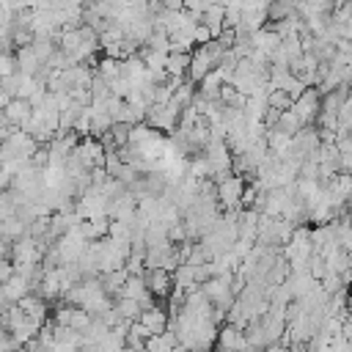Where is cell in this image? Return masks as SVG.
<instances>
[{"mask_svg": "<svg viewBox=\"0 0 352 352\" xmlns=\"http://www.w3.org/2000/svg\"><path fill=\"white\" fill-rule=\"evenodd\" d=\"M245 176L228 173L217 182V206L220 209H242V192H245Z\"/></svg>", "mask_w": 352, "mask_h": 352, "instance_id": "1", "label": "cell"}, {"mask_svg": "<svg viewBox=\"0 0 352 352\" xmlns=\"http://www.w3.org/2000/svg\"><path fill=\"white\" fill-rule=\"evenodd\" d=\"M292 110L297 113V118L302 124H314L319 118V110H322V94L316 85H308L294 102H292Z\"/></svg>", "mask_w": 352, "mask_h": 352, "instance_id": "2", "label": "cell"}, {"mask_svg": "<svg viewBox=\"0 0 352 352\" xmlns=\"http://www.w3.org/2000/svg\"><path fill=\"white\" fill-rule=\"evenodd\" d=\"M143 280L148 286V292L157 300H168V294L173 292V270L165 267H146L143 270Z\"/></svg>", "mask_w": 352, "mask_h": 352, "instance_id": "3", "label": "cell"}, {"mask_svg": "<svg viewBox=\"0 0 352 352\" xmlns=\"http://www.w3.org/2000/svg\"><path fill=\"white\" fill-rule=\"evenodd\" d=\"M44 250L38 248L36 236L25 234L19 239H14V248H11V261H41Z\"/></svg>", "mask_w": 352, "mask_h": 352, "instance_id": "4", "label": "cell"}, {"mask_svg": "<svg viewBox=\"0 0 352 352\" xmlns=\"http://www.w3.org/2000/svg\"><path fill=\"white\" fill-rule=\"evenodd\" d=\"M214 346H220V349H245V346H248V336H245L242 327L226 322V324L217 330V341H214Z\"/></svg>", "mask_w": 352, "mask_h": 352, "instance_id": "5", "label": "cell"}, {"mask_svg": "<svg viewBox=\"0 0 352 352\" xmlns=\"http://www.w3.org/2000/svg\"><path fill=\"white\" fill-rule=\"evenodd\" d=\"M33 322H38V324H44L47 319H50V308H47V300L41 297V294H36V292H28L19 302H16Z\"/></svg>", "mask_w": 352, "mask_h": 352, "instance_id": "6", "label": "cell"}, {"mask_svg": "<svg viewBox=\"0 0 352 352\" xmlns=\"http://www.w3.org/2000/svg\"><path fill=\"white\" fill-rule=\"evenodd\" d=\"M6 116H8L11 124L25 126V124L30 121V116H33V104H30V99H25V96H11L8 104H6Z\"/></svg>", "mask_w": 352, "mask_h": 352, "instance_id": "7", "label": "cell"}, {"mask_svg": "<svg viewBox=\"0 0 352 352\" xmlns=\"http://www.w3.org/2000/svg\"><path fill=\"white\" fill-rule=\"evenodd\" d=\"M316 283H319V280L311 275V270H292V272H289V278H286V286L292 289L294 300H297V297H302V294H308Z\"/></svg>", "mask_w": 352, "mask_h": 352, "instance_id": "8", "label": "cell"}, {"mask_svg": "<svg viewBox=\"0 0 352 352\" xmlns=\"http://www.w3.org/2000/svg\"><path fill=\"white\" fill-rule=\"evenodd\" d=\"M151 333H162V330H168V324H170V316H168V311H162V308H157V305H151V308H143L140 311V316H138Z\"/></svg>", "mask_w": 352, "mask_h": 352, "instance_id": "9", "label": "cell"}, {"mask_svg": "<svg viewBox=\"0 0 352 352\" xmlns=\"http://www.w3.org/2000/svg\"><path fill=\"white\" fill-rule=\"evenodd\" d=\"M250 38H253V47H256V50L267 52V58H270V52H275V50L280 47V36H278V33H275L270 25L258 28V30H256Z\"/></svg>", "mask_w": 352, "mask_h": 352, "instance_id": "10", "label": "cell"}, {"mask_svg": "<svg viewBox=\"0 0 352 352\" xmlns=\"http://www.w3.org/2000/svg\"><path fill=\"white\" fill-rule=\"evenodd\" d=\"M16 63H19V72H22V74H36V72L44 66V60L33 52V47H30V44L16 47Z\"/></svg>", "mask_w": 352, "mask_h": 352, "instance_id": "11", "label": "cell"}, {"mask_svg": "<svg viewBox=\"0 0 352 352\" xmlns=\"http://www.w3.org/2000/svg\"><path fill=\"white\" fill-rule=\"evenodd\" d=\"M220 85H223V74H220V69L214 66L204 80H198V94H201L204 99H220Z\"/></svg>", "mask_w": 352, "mask_h": 352, "instance_id": "12", "label": "cell"}, {"mask_svg": "<svg viewBox=\"0 0 352 352\" xmlns=\"http://www.w3.org/2000/svg\"><path fill=\"white\" fill-rule=\"evenodd\" d=\"M138 52L143 55L148 72H165V66H168V55H170V52H165V50H154V47H146V44H140Z\"/></svg>", "mask_w": 352, "mask_h": 352, "instance_id": "13", "label": "cell"}, {"mask_svg": "<svg viewBox=\"0 0 352 352\" xmlns=\"http://www.w3.org/2000/svg\"><path fill=\"white\" fill-rule=\"evenodd\" d=\"M223 19H226V6H220V3H212V6L201 14V22L209 25V30L214 33V38L223 33Z\"/></svg>", "mask_w": 352, "mask_h": 352, "instance_id": "14", "label": "cell"}, {"mask_svg": "<svg viewBox=\"0 0 352 352\" xmlns=\"http://www.w3.org/2000/svg\"><path fill=\"white\" fill-rule=\"evenodd\" d=\"M190 58H192V52H170L168 55V66H165V72L170 74V77H187V69H190Z\"/></svg>", "mask_w": 352, "mask_h": 352, "instance_id": "15", "label": "cell"}, {"mask_svg": "<svg viewBox=\"0 0 352 352\" xmlns=\"http://www.w3.org/2000/svg\"><path fill=\"white\" fill-rule=\"evenodd\" d=\"M3 289H6V294H8V297H11L14 302H19V300H22V297H25V294L30 292V280H28L25 275L14 272V275H11V278H8L6 283H3Z\"/></svg>", "mask_w": 352, "mask_h": 352, "instance_id": "16", "label": "cell"}, {"mask_svg": "<svg viewBox=\"0 0 352 352\" xmlns=\"http://www.w3.org/2000/svg\"><path fill=\"white\" fill-rule=\"evenodd\" d=\"M0 234H6V236H11V239H19V236L28 234V220H22V217L14 212V214H8V217L0 220Z\"/></svg>", "mask_w": 352, "mask_h": 352, "instance_id": "17", "label": "cell"}, {"mask_svg": "<svg viewBox=\"0 0 352 352\" xmlns=\"http://www.w3.org/2000/svg\"><path fill=\"white\" fill-rule=\"evenodd\" d=\"M275 126H278V129H283L286 135H297L305 124L297 118V113H294L292 107H286V110H280V118H278V124H275Z\"/></svg>", "mask_w": 352, "mask_h": 352, "instance_id": "18", "label": "cell"}, {"mask_svg": "<svg viewBox=\"0 0 352 352\" xmlns=\"http://www.w3.org/2000/svg\"><path fill=\"white\" fill-rule=\"evenodd\" d=\"M96 74H102L104 80H116L121 74V60L118 58H110V55H102L96 60Z\"/></svg>", "mask_w": 352, "mask_h": 352, "instance_id": "19", "label": "cell"}, {"mask_svg": "<svg viewBox=\"0 0 352 352\" xmlns=\"http://www.w3.org/2000/svg\"><path fill=\"white\" fill-rule=\"evenodd\" d=\"M91 96H94V102H107V96H110V80H104L102 74H96L94 72V77H91Z\"/></svg>", "mask_w": 352, "mask_h": 352, "instance_id": "20", "label": "cell"}, {"mask_svg": "<svg viewBox=\"0 0 352 352\" xmlns=\"http://www.w3.org/2000/svg\"><path fill=\"white\" fill-rule=\"evenodd\" d=\"M129 132H132L129 121H113V126H110V135H113L116 146H126L129 143Z\"/></svg>", "mask_w": 352, "mask_h": 352, "instance_id": "21", "label": "cell"}, {"mask_svg": "<svg viewBox=\"0 0 352 352\" xmlns=\"http://www.w3.org/2000/svg\"><path fill=\"white\" fill-rule=\"evenodd\" d=\"M267 102L272 104V107H278V110H286V107H292V96L283 91V88H270V96H267Z\"/></svg>", "mask_w": 352, "mask_h": 352, "instance_id": "22", "label": "cell"}, {"mask_svg": "<svg viewBox=\"0 0 352 352\" xmlns=\"http://www.w3.org/2000/svg\"><path fill=\"white\" fill-rule=\"evenodd\" d=\"M19 72V63H16V52H0V77L6 74H14Z\"/></svg>", "mask_w": 352, "mask_h": 352, "instance_id": "23", "label": "cell"}, {"mask_svg": "<svg viewBox=\"0 0 352 352\" xmlns=\"http://www.w3.org/2000/svg\"><path fill=\"white\" fill-rule=\"evenodd\" d=\"M214 38V33L209 30V25L206 22H195V28H192V41L195 44H209Z\"/></svg>", "mask_w": 352, "mask_h": 352, "instance_id": "24", "label": "cell"}, {"mask_svg": "<svg viewBox=\"0 0 352 352\" xmlns=\"http://www.w3.org/2000/svg\"><path fill=\"white\" fill-rule=\"evenodd\" d=\"M47 162H50V148H47V146H44V148L38 146V148L30 154V165H33V168H47Z\"/></svg>", "mask_w": 352, "mask_h": 352, "instance_id": "25", "label": "cell"}, {"mask_svg": "<svg viewBox=\"0 0 352 352\" xmlns=\"http://www.w3.org/2000/svg\"><path fill=\"white\" fill-rule=\"evenodd\" d=\"M69 96H72L74 102L85 104V107L94 102V96H91V88H82V85H80V88H72V91H69Z\"/></svg>", "mask_w": 352, "mask_h": 352, "instance_id": "26", "label": "cell"}, {"mask_svg": "<svg viewBox=\"0 0 352 352\" xmlns=\"http://www.w3.org/2000/svg\"><path fill=\"white\" fill-rule=\"evenodd\" d=\"M209 6H212V0H184V8H187V11H192L198 19H201V14H204Z\"/></svg>", "mask_w": 352, "mask_h": 352, "instance_id": "27", "label": "cell"}, {"mask_svg": "<svg viewBox=\"0 0 352 352\" xmlns=\"http://www.w3.org/2000/svg\"><path fill=\"white\" fill-rule=\"evenodd\" d=\"M14 275V261L11 258H0V286Z\"/></svg>", "mask_w": 352, "mask_h": 352, "instance_id": "28", "label": "cell"}, {"mask_svg": "<svg viewBox=\"0 0 352 352\" xmlns=\"http://www.w3.org/2000/svg\"><path fill=\"white\" fill-rule=\"evenodd\" d=\"M11 305H14V300H11V297L6 294V289L0 286V316H3V314H6V311H8Z\"/></svg>", "mask_w": 352, "mask_h": 352, "instance_id": "29", "label": "cell"}, {"mask_svg": "<svg viewBox=\"0 0 352 352\" xmlns=\"http://www.w3.org/2000/svg\"><path fill=\"white\" fill-rule=\"evenodd\" d=\"M162 6L168 11H179V8H184V0H162Z\"/></svg>", "mask_w": 352, "mask_h": 352, "instance_id": "30", "label": "cell"}]
</instances>
